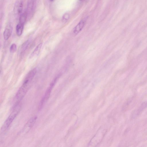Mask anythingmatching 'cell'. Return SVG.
Returning <instances> with one entry per match:
<instances>
[{"mask_svg":"<svg viewBox=\"0 0 147 147\" xmlns=\"http://www.w3.org/2000/svg\"><path fill=\"white\" fill-rule=\"evenodd\" d=\"M59 77V76L56 77L51 82L49 86L47 89L44 95L40 100L39 104L40 108L42 107L43 104L49 99L52 89L54 87Z\"/></svg>","mask_w":147,"mask_h":147,"instance_id":"3","label":"cell"},{"mask_svg":"<svg viewBox=\"0 0 147 147\" xmlns=\"http://www.w3.org/2000/svg\"><path fill=\"white\" fill-rule=\"evenodd\" d=\"M31 82L24 80V82L17 92L16 99L18 101L22 100L27 92L30 86Z\"/></svg>","mask_w":147,"mask_h":147,"instance_id":"2","label":"cell"},{"mask_svg":"<svg viewBox=\"0 0 147 147\" xmlns=\"http://www.w3.org/2000/svg\"><path fill=\"white\" fill-rule=\"evenodd\" d=\"M42 43H40L36 47L33 52L31 54L30 57H32L38 54L42 47Z\"/></svg>","mask_w":147,"mask_h":147,"instance_id":"11","label":"cell"},{"mask_svg":"<svg viewBox=\"0 0 147 147\" xmlns=\"http://www.w3.org/2000/svg\"><path fill=\"white\" fill-rule=\"evenodd\" d=\"M22 2L21 1L17 2L14 9V13L16 16H20L22 13Z\"/></svg>","mask_w":147,"mask_h":147,"instance_id":"5","label":"cell"},{"mask_svg":"<svg viewBox=\"0 0 147 147\" xmlns=\"http://www.w3.org/2000/svg\"><path fill=\"white\" fill-rule=\"evenodd\" d=\"M69 14L68 13H65L63 16L62 21L64 22H66L69 19Z\"/></svg>","mask_w":147,"mask_h":147,"instance_id":"14","label":"cell"},{"mask_svg":"<svg viewBox=\"0 0 147 147\" xmlns=\"http://www.w3.org/2000/svg\"><path fill=\"white\" fill-rule=\"evenodd\" d=\"M29 43V40H27L23 44L21 47L20 51L21 53H22L25 51L27 48Z\"/></svg>","mask_w":147,"mask_h":147,"instance_id":"12","label":"cell"},{"mask_svg":"<svg viewBox=\"0 0 147 147\" xmlns=\"http://www.w3.org/2000/svg\"><path fill=\"white\" fill-rule=\"evenodd\" d=\"M27 18L26 11L22 13L19 17V23L24 24Z\"/></svg>","mask_w":147,"mask_h":147,"instance_id":"10","label":"cell"},{"mask_svg":"<svg viewBox=\"0 0 147 147\" xmlns=\"http://www.w3.org/2000/svg\"></svg>","mask_w":147,"mask_h":147,"instance_id":"15","label":"cell"},{"mask_svg":"<svg viewBox=\"0 0 147 147\" xmlns=\"http://www.w3.org/2000/svg\"><path fill=\"white\" fill-rule=\"evenodd\" d=\"M17 49V45L15 43H13L11 45L9 51L11 53H14L16 51Z\"/></svg>","mask_w":147,"mask_h":147,"instance_id":"13","label":"cell"},{"mask_svg":"<svg viewBox=\"0 0 147 147\" xmlns=\"http://www.w3.org/2000/svg\"><path fill=\"white\" fill-rule=\"evenodd\" d=\"M85 24V22L83 20H81L74 28L73 32L74 34H77L82 29Z\"/></svg>","mask_w":147,"mask_h":147,"instance_id":"8","label":"cell"},{"mask_svg":"<svg viewBox=\"0 0 147 147\" xmlns=\"http://www.w3.org/2000/svg\"><path fill=\"white\" fill-rule=\"evenodd\" d=\"M21 106L19 102H17L13 108L12 111L2 125L1 132H5L8 130L13 121L20 112Z\"/></svg>","mask_w":147,"mask_h":147,"instance_id":"1","label":"cell"},{"mask_svg":"<svg viewBox=\"0 0 147 147\" xmlns=\"http://www.w3.org/2000/svg\"><path fill=\"white\" fill-rule=\"evenodd\" d=\"M24 24L19 23L16 27V32L17 35L20 36L22 34Z\"/></svg>","mask_w":147,"mask_h":147,"instance_id":"9","label":"cell"},{"mask_svg":"<svg viewBox=\"0 0 147 147\" xmlns=\"http://www.w3.org/2000/svg\"><path fill=\"white\" fill-rule=\"evenodd\" d=\"M37 117L34 116L30 118L28 121L25 126L24 128L23 131H28L32 127L36 122Z\"/></svg>","mask_w":147,"mask_h":147,"instance_id":"7","label":"cell"},{"mask_svg":"<svg viewBox=\"0 0 147 147\" xmlns=\"http://www.w3.org/2000/svg\"><path fill=\"white\" fill-rule=\"evenodd\" d=\"M34 2L33 0H30L28 2L27 10V18L32 16L33 13L34 8Z\"/></svg>","mask_w":147,"mask_h":147,"instance_id":"4","label":"cell"},{"mask_svg":"<svg viewBox=\"0 0 147 147\" xmlns=\"http://www.w3.org/2000/svg\"><path fill=\"white\" fill-rule=\"evenodd\" d=\"M12 27L10 24L7 25L3 33L4 39L5 40H8L10 36L12 31Z\"/></svg>","mask_w":147,"mask_h":147,"instance_id":"6","label":"cell"}]
</instances>
